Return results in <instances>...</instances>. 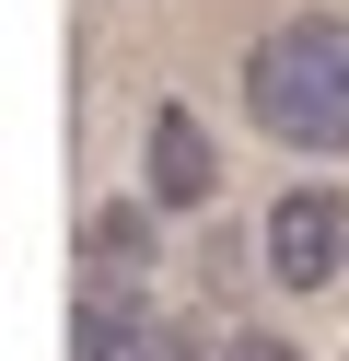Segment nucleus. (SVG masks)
I'll return each instance as SVG.
<instances>
[{"label": "nucleus", "mask_w": 349, "mask_h": 361, "mask_svg": "<svg viewBox=\"0 0 349 361\" xmlns=\"http://www.w3.org/2000/svg\"><path fill=\"white\" fill-rule=\"evenodd\" d=\"M152 210H209V187H221V152H209V128L186 117V105H152Z\"/></svg>", "instance_id": "4"}, {"label": "nucleus", "mask_w": 349, "mask_h": 361, "mask_svg": "<svg viewBox=\"0 0 349 361\" xmlns=\"http://www.w3.org/2000/svg\"><path fill=\"white\" fill-rule=\"evenodd\" d=\"M221 361H302V338H279V326H245V338H221Z\"/></svg>", "instance_id": "6"}, {"label": "nucleus", "mask_w": 349, "mask_h": 361, "mask_svg": "<svg viewBox=\"0 0 349 361\" xmlns=\"http://www.w3.org/2000/svg\"><path fill=\"white\" fill-rule=\"evenodd\" d=\"M82 361H209V338H198V314H163L140 291L93 280L82 291Z\"/></svg>", "instance_id": "3"}, {"label": "nucleus", "mask_w": 349, "mask_h": 361, "mask_svg": "<svg viewBox=\"0 0 349 361\" xmlns=\"http://www.w3.org/2000/svg\"><path fill=\"white\" fill-rule=\"evenodd\" d=\"M82 257L93 268H140L152 257V210H140V198H105V210L82 221Z\"/></svg>", "instance_id": "5"}, {"label": "nucleus", "mask_w": 349, "mask_h": 361, "mask_svg": "<svg viewBox=\"0 0 349 361\" xmlns=\"http://www.w3.org/2000/svg\"><path fill=\"white\" fill-rule=\"evenodd\" d=\"M245 117L279 152H349V12H291L245 47Z\"/></svg>", "instance_id": "1"}, {"label": "nucleus", "mask_w": 349, "mask_h": 361, "mask_svg": "<svg viewBox=\"0 0 349 361\" xmlns=\"http://www.w3.org/2000/svg\"><path fill=\"white\" fill-rule=\"evenodd\" d=\"M256 257H268L279 291H326V280L349 268V198H338V187H279V198H268V245H256Z\"/></svg>", "instance_id": "2"}]
</instances>
